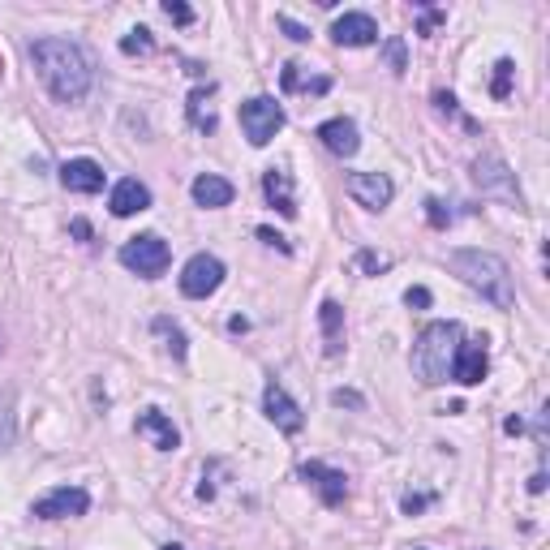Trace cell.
Wrapping results in <instances>:
<instances>
[{
    "label": "cell",
    "instance_id": "cell-1",
    "mask_svg": "<svg viewBox=\"0 0 550 550\" xmlns=\"http://www.w3.org/2000/svg\"><path fill=\"white\" fill-rule=\"evenodd\" d=\"M31 61L39 82L48 86V95L56 104H82L95 86V65L74 39L61 35H43L31 43Z\"/></svg>",
    "mask_w": 550,
    "mask_h": 550
},
{
    "label": "cell",
    "instance_id": "cell-2",
    "mask_svg": "<svg viewBox=\"0 0 550 550\" xmlns=\"http://www.w3.org/2000/svg\"><path fill=\"white\" fill-rule=\"evenodd\" d=\"M447 267L460 275L482 301H490L495 310H512L516 306V288H512V271L499 254L490 250H452L447 254Z\"/></svg>",
    "mask_w": 550,
    "mask_h": 550
},
{
    "label": "cell",
    "instance_id": "cell-3",
    "mask_svg": "<svg viewBox=\"0 0 550 550\" xmlns=\"http://www.w3.org/2000/svg\"><path fill=\"white\" fill-rule=\"evenodd\" d=\"M465 336V327L460 323H430L422 327V336L413 344V374L422 379L426 387H439L452 379V357H456V344Z\"/></svg>",
    "mask_w": 550,
    "mask_h": 550
},
{
    "label": "cell",
    "instance_id": "cell-4",
    "mask_svg": "<svg viewBox=\"0 0 550 550\" xmlns=\"http://www.w3.org/2000/svg\"><path fill=\"white\" fill-rule=\"evenodd\" d=\"M168 263H172V250H168V241L155 237V233L129 237V241L121 245V267L134 271V275H142V280H159V275L168 271Z\"/></svg>",
    "mask_w": 550,
    "mask_h": 550
},
{
    "label": "cell",
    "instance_id": "cell-5",
    "mask_svg": "<svg viewBox=\"0 0 550 550\" xmlns=\"http://www.w3.org/2000/svg\"><path fill=\"white\" fill-rule=\"evenodd\" d=\"M241 129L250 138V147H267V142L284 129V108L271 95H254L241 104Z\"/></svg>",
    "mask_w": 550,
    "mask_h": 550
},
{
    "label": "cell",
    "instance_id": "cell-6",
    "mask_svg": "<svg viewBox=\"0 0 550 550\" xmlns=\"http://www.w3.org/2000/svg\"><path fill=\"white\" fill-rule=\"evenodd\" d=\"M220 284H224V263L215 254H194L190 263L181 267V293L190 301H207Z\"/></svg>",
    "mask_w": 550,
    "mask_h": 550
},
{
    "label": "cell",
    "instance_id": "cell-7",
    "mask_svg": "<svg viewBox=\"0 0 550 550\" xmlns=\"http://www.w3.org/2000/svg\"><path fill=\"white\" fill-rule=\"evenodd\" d=\"M86 512H91V495H86L82 486H56L43 499H35V508H31V516H39V520H69V516H86Z\"/></svg>",
    "mask_w": 550,
    "mask_h": 550
},
{
    "label": "cell",
    "instance_id": "cell-8",
    "mask_svg": "<svg viewBox=\"0 0 550 550\" xmlns=\"http://www.w3.org/2000/svg\"><path fill=\"white\" fill-rule=\"evenodd\" d=\"M301 482H306L327 508H340V503L349 499V477L340 469L323 465V460H306V465H301Z\"/></svg>",
    "mask_w": 550,
    "mask_h": 550
},
{
    "label": "cell",
    "instance_id": "cell-9",
    "mask_svg": "<svg viewBox=\"0 0 550 550\" xmlns=\"http://www.w3.org/2000/svg\"><path fill=\"white\" fill-rule=\"evenodd\" d=\"M263 413H267V422L275 430H284V434H297L301 426H306V413H301V404L284 392V383H267L263 387Z\"/></svg>",
    "mask_w": 550,
    "mask_h": 550
},
{
    "label": "cell",
    "instance_id": "cell-10",
    "mask_svg": "<svg viewBox=\"0 0 550 550\" xmlns=\"http://www.w3.org/2000/svg\"><path fill=\"white\" fill-rule=\"evenodd\" d=\"M349 194L357 207H366V211H383L387 202L396 198V185L387 172H353L349 177Z\"/></svg>",
    "mask_w": 550,
    "mask_h": 550
},
{
    "label": "cell",
    "instance_id": "cell-11",
    "mask_svg": "<svg viewBox=\"0 0 550 550\" xmlns=\"http://www.w3.org/2000/svg\"><path fill=\"white\" fill-rule=\"evenodd\" d=\"M490 370V357H486V340H460L456 344V357H452V379L460 387H477Z\"/></svg>",
    "mask_w": 550,
    "mask_h": 550
},
{
    "label": "cell",
    "instance_id": "cell-12",
    "mask_svg": "<svg viewBox=\"0 0 550 550\" xmlns=\"http://www.w3.org/2000/svg\"><path fill=\"white\" fill-rule=\"evenodd\" d=\"M473 181L482 185V190H495V194H503V198H512L516 207H520V190H516L512 172H508V164H503L495 151H486V155L473 164Z\"/></svg>",
    "mask_w": 550,
    "mask_h": 550
},
{
    "label": "cell",
    "instance_id": "cell-13",
    "mask_svg": "<svg viewBox=\"0 0 550 550\" xmlns=\"http://www.w3.org/2000/svg\"><path fill=\"white\" fill-rule=\"evenodd\" d=\"M331 39L340 43V48H370V43H379V22L370 18V13H344L331 26Z\"/></svg>",
    "mask_w": 550,
    "mask_h": 550
},
{
    "label": "cell",
    "instance_id": "cell-14",
    "mask_svg": "<svg viewBox=\"0 0 550 550\" xmlns=\"http://www.w3.org/2000/svg\"><path fill=\"white\" fill-rule=\"evenodd\" d=\"M318 142L331 151V155H340V159H353L357 147H361V138H357V125L349 117H331L318 125Z\"/></svg>",
    "mask_w": 550,
    "mask_h": 550
},
{
    "label": "cell",
    "instance_id": "cell-15",
    "mask_svg": "<svg viewBox=\"0 0 550 550\" xmlns=\"http://www.w3.org/2000/svg\"><path fill=\"white\" fill-rule=\"evenodd\" d=\"M108 207L117 220H129V215H138V211H147L151 207V190L142 185L138 177H125L112 185V198H108Z\"/></svg>",
    "mask_w": 550,
    "mask_h": 550
},
{
    "label": "cell",
    "instance_id": "cell-16",
    "mask_svg": "<svg viewBox=\"0 0 550 550\" xmlns=\"http://www.w3.org/2000/svg\"><path fill=\"white\" fill-rule=\"evenodd\" d=\"M61 185L69 194H99L104 190V168L95 159H69V164H61Z\"/></svg>",
    "mask_w": 550,
    "mask_h": 550
},
{
    "label": "cell",
    "instance_id": "cell-17",
    "mask_svg": "<svg viewBox=\"0 0 550 550\" xmlns=\"http://www.w3.org/2000/svg\"><path fill=\"white\" fill-rule=\"evenodd\" d=\"M263 194L284 220H297V198H293V172L288 168H267L263 172Z\"/></svg>",
    "mask_w": 550,
    "mask_h": 550
},
{
    "label": "cell",
    "instance_id": "cell-18",
    "mask_svg": "<svg viewBox=\"0 0 550 550\" xmlns=\"http://www.w3.org/2000/svg\"><path fill=\"white\" fill-rule=\"evenodd\" d=\"M134 430L142 434V439H151V443L159 447V452H177V447H181L177 426H172L159 409H142V413H138V422H134Z\"/></svg>",
    "mask_w": 550,
    "mask_h": 550
},
{
    "label": "cell",
    "instance_id": "cell-19",
    "mask_svg": "<svg viewBox=\"0 0 550 550\" xmlns=\"http://www.w3.org/2000/svg\"><path fill=\"white\" fill-rule=\"evenodd\" d=\"M215 82L207 86H194L190 99H185V117H190V125L198 129V134H215V125H220V117H215Z\"/></svg>",
    "mask_w": 550,
    "mask_h": 550
},
{
    "label": "cell",
    "instance_id": "cell-20",
    "mask_svg": "<svg viewBox=\"0 0 550 550\" xmlns=\"http://www.w3.org/2000/svg\"><path fill=\"white\" fill-rule=\"evenodd\" d=\"M190 194H194V202L198 207H207V211H220V207H228L233 202V181H224V177H215V172H202V177H194V185H190Z\"/></svg>",
    "mask_w": 550,
    "mask_h": 550
},
{
    "label": "cell",
    "instance_id": "cell-21",
    "mask_svg": "<svg viewBox=\"0 0 550 550\" xmlns=\"http://www.w3.org/2000/svg\"><path fill=\"white\" fill-rule=\"evenodd\" d=\"M318 327H323V353L327 357H340L344 353V306L340 301H323L318 306Z\"/></svg>",
    "mask_w": 550,
    "mask_h": 550
},
{
    "label": "cell",
    "instance_id": "cell-22",
    "mask_svg": "<svg viewBox=\"0 0 550 550\" xmlns=\"http://www.w3.org/2000/svg\"><path fill=\"white\" fill-rule=\"evenodd\" d=\"M151 331H155L159 340H164V349L172 353V361H185V353H190V340H185V331H181L177 323H172L168 314H159L155 323H151Z\"/></svg>",
    "mask_w": 550,
    "mask_h": 550
},
{
    "label": "cell",
    "instance_id": "cell-23",
    "mask_svg": "<svg viewBox=\"0 0 550 550\" xmlns=\"http://www.w3.org/2000/svg\"><path fill=\"white\" fill-rule=\"evenodd\" d=\"M301 69L306 65H297V61H288L284 69H280V82H284V91H314V95H327L331 91V78H301Z\"/></svg>",
    "mask_w": 550,
    "mask_h": 550
},
{
    "label": "cell",
    "instance_id": "cell-24",
    "mask_svg": "<svg viewBox=\"0 0 550 550\" xmlns=\"http://www.w3.org/2000/svg\"><path fill=\"white\" fill-rule=\"evenodd\" d=\"M434 104H439V112H443V117H452V121H460V125H465L469 134H482V125H477L473 117H465V112H460V99H456L452 91H439V95H434Z\"/></svg>",
    "mask_w": 550,
    "mask_h": 550
},
{
    "label": "cell",
    "instance_id": "cell-25",
    "mask_svg": "<svg viewBox=\"0 0 550 550\" xmlns=\"http://www.w3.org/2000/svg\"><path fill=\"white\" fill-rule=\"evenodd\" d=\"M383 61H387V69H392V74H404V69H409V48H404L400 35L383 39Z\"/></svg>",
    "mask_w": 550,
    "mask_h": 550
},
{
    "label": "cell",
    "instance_id": "cell-26",
    "mask_svg": "<svg viewBox=\"0 0 550 550\" xmlns=\"http://www.w3.org/2000/svg\"><path fill=\"white\" fill-rule=\"evenodd\" d=\"M512 78H516V65L503 56V61L495 65V78H490V95L495 99H508L512 95Z\"/></svg>",
    "mask_w": 550,
    "mask_h": 550
},
{
    "label": "cell",
    "instance_id": "cell-27",
    "mask_svg": "<svg viewBox=\"0 0 550 550\" xmlns=\"http://www.w3.org/2000/svg\"><path fill=\"white\" fill-rule=\"evenodd\" d=\"M121 52H125V56H147V52H155V39H151V31H147V26H138V31H129V35L121 39Z\"/></svg>",
    "mask_w": 550,
    "mask_h": 550
},
{
    "label": "cell",
    "instance_id": "cell-28",
    "mask_svg": "<svg viewBox=\"0 0 550 550\" xmlns=\"http://www.w3.org/2000/svg\"><path fill=\"white\" fill-rule=\"evenodd\" d=\"M13 443V396L0 392V452H9Z\"/></svg>",
    "mask_w": 550,
    "mask_h": 550
},
{
    "label": "cell",
    "instance_id": "cell-29",
    "mask_svg": "<svg viewBox=\"0 0 550 550\" xmlns=\"http://www.w3.org/2000/svg\"><path fill=\"white\" fill-rule=\"evenodd\" d=\"M426 220H430V228H439V233H443V228L456 220V211L447 207L443 198H426Z\"/></svg>",
    "mask_w": 550,
    "mask_h": 550
},
{
    "label": "cell",
    "instance_id": "cell-30",
    "mask_svg": "<svg viewBox=\"0 0 550 550\" xmlns=\"http://www.w3.org/2000/svg\"><path fill=\"white\" fill-rule=\"evenodd\" d=\"M353 263H357V271H366V275H379V271H387V267H392V258H387V254H379V250H357V258H353Z\"/></svg>",
    "mask_w": 550,
    "mask_h": 550
},
{
    "label": "cell",
    "instance_id": "cell-31",
    "mask_svg": "<svg viewBox=\"0 0 550 550\" xmlns=\"http://www.w3.org/2000/svg\"><path fill=\"white\" fill-rule=\"evenodd\" d=\"M434 499H439V495H434V490H417V495H413V490H409V495H404V499H400V512H404V516H422V512L430 508V503H434Z\"/></svg>",
    "mask_w": 550,
    "mask_h": 550
},
{
    "label": "cell",
    "instance_id": "cell-32",
    "mask_svg": "<svg viewBox=\"0 0 550 550\" xmlns=\"http://www.w3.org/2000/svg\"><path fill=\"white\" fill-rule=\"evenodd\" d=\"M164 18L177 22V26H190L194 22V9L185 5V0H164Z\"/></svg>",
    "mask_w": 550,
    "mask_h": 550
},
{
    "label": "cell",
    "instance_id": "cell-33",
    "mask_svg": "<svg viewBox=\"0 0 550 550\" xmlns=\"http://www.w3.org/2000/svg\"><path fill=\"white\" fill-rule=\"evenodd\" d=\"M417 13H422V26H417V35H434V26H439V22H447V13L443 9H430V5H417Z\"/></svg>",
    "mask_w": 550,
    "mask_h": 550
},
{
    "label": "cell",
    "instance_id": "cell-34",
    "mask_svg": "<svg viewBox=\"0 0 550 550\" xmlns=\"http://www.w3.org/2000/svg\"><path fill=\"white\" fill-rule=\"evenodd\" d=\"M275 26H280V31H284L288 39H293V43H306V39H310V31H306V26H301V22H293V18H288V13H280V18H275Z\"/></svg>",
    "mask_w": 550,
    "mask_h": 550
},
{
    "label": "cell",
    "instance_id": "cell-35",
    "mask_svg": "<svg viewBox=\"0 0 550 550\" xmlns=\"http://www.w3.org/2000/svg\"><path fill=\"white\" fill-rule=\"evenodd\" d=\"M258 241H267V245H275V250H280V254H293V245H288V241H284L280 233H275V228H267V224H263V228H258Z\"/></svg>",
    "mask_w": 550,
    "mask_h": 550
},
{
    "label": "cell",
    "instance_id": "cell-36",
    "mask_svg": "<svg viewBox=\"0 0 550 550\" xmlns=\"http://www.w3.org/2000/svg\"><path fill=\"white\" fill-rule=\"evenodd\" d=\"M404 306H409V310H426L430 306V288H409V293H404Z\"/></svg>",
    "mask_w": 550,
    "mask_h": 550
},
{
    "label": "cell",
    "instance_id": "cell-37",
    "mask_svg": "<svg viewBox=\"0 0 550 550\" xmlns=\"http://www.w3.org/2000/svg\"><path fill=\"white\" fill-rule=\"evenodd\" d=\"M331 404H336V409H344V404H349V409H366V400H361L357 392H344V387L340 392H331Z\"/></svg>",
    "mask_w": 550,
    "mask_h": 550
},
{
    "label": "cell",
    "instance_id": "cell-38",
    "mask_svg": "<svg viewBox=\"0 0 550 550\" xmlns=\"http://www.w3.org/2000/svg\"><path fill=\"white\" fill-rule=\"evenodd\" d=\"M69 233H74L78 241H91V224H86V220H74V224H69Z\"/></svg>",
    "mask_w": 550,
    "mask_h": 550
},
{
    "label": "cell",
    "instance_id": "cell-39",
    "mask_svg": "<svg viewBox=\"0 0 550 550\" xmlns=\"http://www.w3.org/2000/svg\"><path fill=\"white\" fill-rule=\"evenodd\" d=\"M542 490H546V473H533L529 477V495H542Z\"/></svg>",
    "mask_w": 550,
    "mask_h": 550
},
{
    "label": "cell",
    "instance_id": "cell-40",
    "mask_svg": "<svg viewBox=\"0 0 550 550\" xmlns=\"http://www.w3.org/2000/svg\"><path fill=\"white\" fill-rule=\"evenodd\" d=\"M228 331H233V336H245V331H250V323H245V318L237 314V318H228Z\"/></svg>",
    "mask_w": 550,
    "mask_h": 550
},
{
    "label": "cell",
    "instance_id": "cell-41",
    "mask_svg": "<svg viewBox=\"0 0 550 550\" xmlns=\"http://www.w3.org/2000/svg\"><path fill=\"white\" fill-rule=\"evenodd\" d=\"M503 430H508V434H525V422H520V417H508V422H503Z\"/></svg>",
    "mask_w": 550,
    "mask_h": 550
},
{
    "label": "cell",
    "instance_id": "cell-42",
    "mask_svg": "<svg viewBox=\"0 0 550 550\" xmlns=\"http://www.w3.org/2000/svg\"><path fill=\"white\" fill-rule=\"evenodd\" d=\"M164 550H185V546H181V542H168V546H164Z\"/></svg>",
    "mask_w": 550,
    "mask_h": 550
},
{
    "label": "cell",
    "instance_id": "cell-43",
    "mask_svg": "<svg viewBox=\"0 0 550 550\" xmlns=\"http://www.w3.org/2000/svg\"><path fill=\"white\" fill-rule=\"evenodd\" d=\"M413 550H430V546H413Z\"/></svg>",
    "mask_w": 550,
    "mask_h": 550
}]
</instances>
